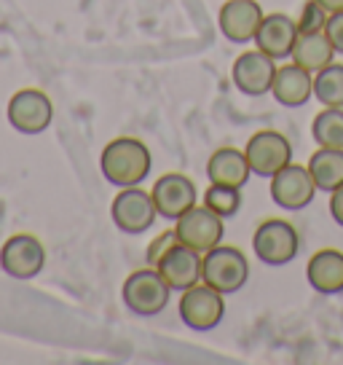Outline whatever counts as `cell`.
I'll return each mask as SVG.
<instances>
[{"mask_svg": "<svg viewBox=\"0 0 343 365\" xmlns=\"http://www.w3.org/2000/svg\"><path fill=\"white\" fill-rule=\"evenodd\" d=\"M247 279H250V263H247V255L239 247L218 245L209 252H204L201 282L215 287L218 293H223V296L236 293V290L247 285Z\"/></svg>", "mask_w": 343, "mask_h": 365, "instance_id": "7a4b0ae2", "label": "cell"}, {"mask_svg": "<svg viewBox=\"0 0 343 365\" xmlns=\"http://www.w3.org/2000/svg\"><path fill=\"white\" fill-rule=\"evenodd\" d=\"M309 172L320 191L332 194L335 188H341L343 185V148H320L317 153H311Z\"/></svg>", "mask_w": 343, "mask_h": 365, "instance_id": "44dd1931", "label": "cell"}, {"mask_svg": "<svg viewBox=\"0 0 343 365\" xmlns=\"http://www.w3.org/2000/svg\"><path fill=\"white\" fill-rule=\"evenodd\" d=\"M220 33L228 38L231 43H247L255 41L258 27L263 22V9L255 0H228L220 9Z\"/></svg>", "mask_w": 343, "mask_h": 365, "instance_id": "9a60e30c", "label": "cell"}, {"mask_svg": "<svg viewBox=\"0 0 343 365\" xmlns=\"http://www.w3.org/2000/svg\"><path fill=\"white\" fill-rule=\"evenodd\" d=\"M314 97L324 108H343V65L330 62L314 76Z\"/></svg>", "mask_w": 343, "mask_h": 365, "instance_id": "7402d4cb", "label": "cell"}, {"mask_svg": "<svg viewBox=\"0 0 343 365\" xmlns=\"http://www.w3.org/2000/svg\"><path fill=\"white\" fill-rule=\"evenodd\" d=\"M295 38H297L295 19H290L287 14H268V16H263L260 27H258L255 46L271 59H282L292 54Z\"/></svg>", "mask_w": 343, "mask_h": 365, "instance_id": "2e32d148", "label": "cell"}, {"mask_svg": "<svg viewBox=\"0 0 343 365\" xmlns=\"http://www.w3.org/2000/svg\"><path fill=\"white\" fill-rule=\"evenodd\" d=\"M172 287L167 285V279L159 274V269H139V272L129 274L124 282V304L134 314L142 317H153L161 309L169 304Z\"/></svg>", "mask_w": 343, "mask_h": 365, "instance_id": "3957f363", "label": "cell"}, {"mask_svg": "<svg viewBox=\"0 0 343 365\" xmlns=\"http://www.w3.org/2000/svg\"><path fill=\"white\" fill-rule=\"evenodd\" d=\"M306 279L317 293L335 296L343 290V252L341 250H320L311 255Z\"/></svg>", "mask_w": 343, "mask_h": 365, "instance_id": "d6986e66", "label": "cell"}, {"mask_svg": "<svg viewBox=\"0 0 343 365\" xmlns=\"http://www.w3.org/2000/svg\"><path fill=\"white\" fill-rule=\"evenodd\" d=\"M250 161L247 153L239 148H220L212 153V159L206 161V178L209 182H220V185H231V188H241L250 180Z\"/></svg>", "mask_w": 343, "mask_h": 365, "instance_id": "ac0fdd59", "label": "cell"}, {"mask_svg": "<svg viewBox=\"0 0 343 365\" xmlns=\"http://www.w3.org/2000/svg\"><path fill=\"white\" fill-rule=\"evenodd\" d=\"M177 242H180V240H177V231H174V228H172V231H164V234H159V237L148 245V266H156V263H159L161 258H164V255H167V252L177 245Z\"/></svg>", "mask_w": 343, "mask_h": 365, "instance_id": "484cf974", "label": "cell"}, {"mask_svg": "<svg viewBox=\"0 0 343 365\" xmlns=\"http://www.w3.org/2000/svg\"><path fill=\"white\" fill-rule=\"evenodd\" d=\"M327 16L330 14L322 9L317 0H309V3H303V9L297 14V33H317V30H324V24H327Z\"/></svg>", "mask_w": 343, "mask_h": 365, "instance_id": "d4e9b609", "label": "cell"}, {"mask_svg": "<svg viewBox=\"0 0 343 365\" xmlns=\"http://www.w3.org/2000/svg\"><path fill=\"white\" fill-rule=\"evenodd\" d=\"M252 250L268 266H285L300 250V237L287 220H263L252 237Z\"/></svg>", "mask_w": 343, "mask_h": 365, "instance_id": "277c9868", "label": "cell"}, {"mask_svg": "<svg viewBox=\"0 0 343 365\" xmlns=\"http://www.w3.org/2000/svg\"><path fill=\"white\" fill-rule=\"evenodd\" d=\"M174 231H177V240L183 242L185 247L204 255V252H209L223 242V217L215 215L206 205H196L177 217Z\"/></svg>", "mask_w": 343, "mask_h": 365, "instance_id": "5b68a950", "label": "cell"}, {"mask_svg": "<svg viewBox=\"0 0 343 365\" xmlns=\"http://www.w3.org/2000/svg\"><path fill=\"white\" fill-rule=\"evenodd\" d=\"M324 33L330 38L332 48L343 54V11H335L327 16V24H324Z\"/></svg>", "mask_w": 343, "mask_h": 365, "instance_id": "4316f807", "label": "cell"}, {"mask_svg": "<svg viewBox=\"0 0 343 365\" xmlns=\"http://www.w3.org/2000/svg\"><path fill=\"white\" fill-rule=\"evenodd\" d=\"M271 94L276 97V103L285 105V108H300L311 100L314 94V78H311L309 70H303L300 65H285V68H276L274 86Z\"/></svg>", "mask_w": 343, "mask_h": 365, "instance_id": "e0dca14e", "label": "cell"}, {"mask_svg": "<svg viewBox=\"0 0 343 365\" xmlns=\"http://www.w3.org/2000/svg\"><path fill=\"white\" fill-rule=\"evenodd\" d=\"M322 9L327 14H335V11H343V0H317Z\"/></svg>", "mask_w": 343, "mask_h": 365, "instance_id": "f1b7e54d", "label": "cell"}, {"mask_svg": "<svg viewBox=\"0 0 343 365\" xmlns=\"http://www.w3.org/2000/svg\"><path fill=\"white\" fill-rule=\"evenodd\" d=\"M201 261H204L201 252L191 250V247H185L183 242H177L153 269H159V274L167 279V285L172 290L183 293V290L201 282Z\"/></svg>", "mask_w": 343, "mask_h": 365, "instance_id": "5bb4252c", "label": "cell"}, {"mask_svg": "<svg viewBox=\"0 0 343 365\" xmlns=\"http://www.w3.org/2000/svg\"><path fill=\"white\" fill-rule=\"evenodd\" d=\"M223 314H226V301H223V293H218L215 287H209L204 282V285H194L183 290L180 319L191 331H212V328H218Z\"/></svg>", "mask_w": 343, "mask_h": 365, "instance_id": "8992f818", "label": "cell"}, {"mask_svg": "<svg viewBox=\"0 0 343 365\" xmlns=\"http://www.w3.org/2000/svg\"><path fill=\"white\" fill-rule=\"evenodd\" d=\"M330 215L338 226H343V185L330 194Z\"/></svg>", "mask_w": 343, "mask_h": 365, "instance_id": "83f0119b", "label": "cell"}, {"mask_svg": "<svg viewBox=\"0 0 343 365\" xmlns=\"http://www.w3.org/2000/svg\"><path fill=\"white\" fill-rule=\"evenodd\" d=\"M9 124L22 132V135H41L46 132L54 115V105L43 91L38 89H22L16 91L9 103Z\"/></svg>", "mask_w": 343, "mask_h": 365, "instance_id": "52a82bcc", "label": "cell"}, {"mask_svg": "<svg viewBox=\"0 0 343 365\" xmlns=\"http://www.w3.org/2000/svg\"><path fill=\"white\" fill-rule=\"evenodd\" d=\"M102 175L107 182H113L118 188L139 185L150 172V150L145 143H139L137 137H118L113 143H107L102 150Z\"/></svg>", "mask_w": 343, "mask_h": 365, "instance_id": "6da1fadb", "label": "cell"}, {"mask_svg": "<svg viewBox=\"0 0 343 365\" xmlns=\"http://www.w3.org/2000/svg\"><path fill=\"white\" fill-rule=\"evenodd\" d=\"M317 191L320 188L311 178L309 167H300V164H292V161L271 178V199L282 210H290V212L311 205Z\"/></svg>", "mask_w": 343, "mask_h": 365, "instance_id": "ba28073f", "label": "cell"}, {"mask_svg": "<svg viewBox=\"0 0 343 365\" xmlns=\"http://www.w3.org/2000/svg\"><path fill=\"white\" fill-rule=\"evenodd\" d=\"M320 148H343V108H324L311 124Z\"/></svg>", "mask_w": 343, "mask_h": 365, "instance_id": "603a6c76", "label": "cell"}, {"mask_svg": "<svg viewBox=\"0 0 343 365\" xmlns=\"http://www.w3.org/2000/svg\"><path fill=\"white\" fill-rule=\"evenodd\" d=\"M244 153H247L252 175H260V178H274L276 172L292 161V145L279 132H258V135H252Z\"/></svg>", "mask_w": 343, "mask_h": 365, "instance_id": "30bf717a", "label": "cell"}, {"mask_svg": "<svg viewBox=\"0 0 343 365\" xmlns=\"http://www.w3.org/2000/svg\"><path fill=\"white\" fill-rule=\"evenodd\" d=\"M335 54H338V51L332 48L327 33H324V30H317V33H297L290 57H292V62L300 65L303 70L317 73V70L327 68Z\"/></svg>", "mask_w": 343, "mask_h": 365, "instance_id": "ffe728a7", "label": "cell"}, {"mask_svg": "<svg viewBox=\"0 0 343 365\" xmlns=\"http://www.w3.org/2000/svg\"><path fill=\"white\" fill-rule=\"evenodd\" d=\"M241 188H231V185H220V182H212L204 194V205L220 215L223 220L226 217H233L241 210Z\"/></svg>", "mask_w": 343, "mask_h": 365, "instance_id": "cb8c5ba5", "label": "cell"}, {"mask_svg": "<svg viewBox=\"0 0 343 365\" xmlns=\"http://www.w3.org/2000/svg\"><path fill=\"white\" fill-rule=\"evenodd\" d=\"M233 83L241 94L247 97H260V94H268L271 86H274V76H276V65L274 59L263 54L260 48L258 51H244L236 62H233Z\"/></svg>", "mask_w": 343, "mask_h": 365, "instance_id": "4fadbf2b", "label": "cell"}, {"mask_svg": "<svg viewBox=\"0 0 343 365\" xmlns=\"http://www.w3.org/2000/svg\"><path fill=\"white\" fill-rule=\"evenodd\" d=\"M113 223L126 234H142L153 226V220L159 215V210L153 205V196L145 194L139 185H129L113 199L110 207Z\"/></svg>", "mask_w": 343, "mask_h": 365, "instance_id": "9c48e42d", "label": "cell"}, {"mask_svg": "<svg viewBox=\"0 0 343 365\" xmlns=\"http://www.w3.org/2000/svg\"><path fill=\"white\" fill-rule=\"evenodd\" d=\"M46 263V250L33 234H14L0 250V266L14 279H33Z\"/></svg>", "mask_w": 343, "mask_h": 365, "instance_id": "8fae6325", "label": "cell"}, {"mask_svg": "<svg viewBox=\"0 0 343 365\" xmlns=\"http://www.w3.org/2000/svg\"><path fill=\"white\" fill-rule=\"evenodd\" d=\"M150 196H153V205L159 210V215L167 217V220H177L183 212L196 207V199H199L194 180L185 178V175H177V172L161 175Z\"/></svg>", "mask_w": 343, "mask_h": 365, "instance_id": "7c38bea8", "label": "cell"}]
</instances>
